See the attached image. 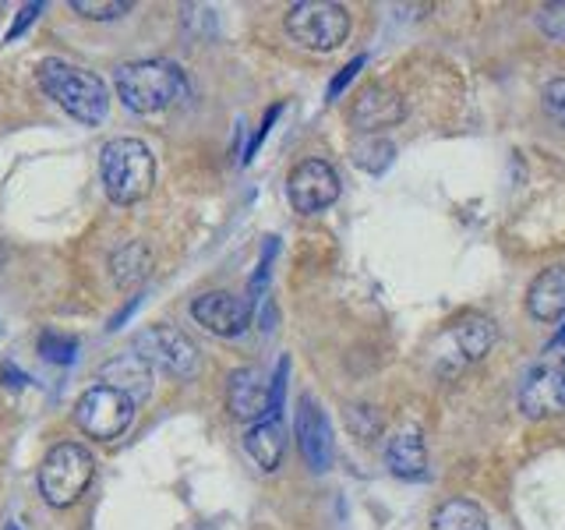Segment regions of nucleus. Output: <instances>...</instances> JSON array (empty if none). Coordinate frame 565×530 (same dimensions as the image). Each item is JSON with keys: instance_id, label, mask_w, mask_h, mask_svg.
I'll use <instances>...</instances> for the list:
<instances>
[{"instance_id": "2", "label": "nucleus", "mask_w": 565, "mask_h": 530, "mask_svg": "<svg viewBox=\"0 0 565 530\" xmlns=\"http://www.w3.org/2000/svg\"><path fill=\"white\" fill-rule=\"evenodd\" d=\"M120 103L135 114H159L188 96V75L173 61H135L114 75Z\"/></svg>"}, {"instance_id": "3", "label": "nucleus", "mask_w": 565, "mask_h": 530, "mask_svg": "<svg viewBox=\"0 0 565 530\" xmlns=\"http://www.w3.org/2000/svg\"><path fill=\"white\" fill-rule=\"evenodd\" d=\"M103 188L117 205L141 202L156 184V159L141 138H114L99 156Z\"/></svg>"}, {"instance_id": "28", "label": "nucleus", "mask_w": 565, "mask_h": 530, "mask_svg": "<svg viewBox=\"0 0 565 530\" xmlns=\"http://www.w3.org/2000/svg\"><path fill=\"white\" fill-rule=\"evenodd\" d=\"M562 343H565V329H562V332L555 336V340H552V343H547V347H562Z\"/></svg>"}, {"instance_id": "13", "label": "nucleus", "mask_w": 565, "mask_h": 530, "mask_svg": "<svg viewBox=\"0 0 565 530\" xmlns=\"http://www.w3.org/2000/svg\"><path fill=\"white\" fill-rule=\"evenodd\" d=\"M297 442H300V453H305L311 470L322 474V470L332 467V428H329V417H326L322 406H318L315 396L300 400V411H297Z\"/></svg>"}, {"instance_id": "1", "label": "nucleus", "mask_w": 565, "mask_h": 530, "mask_svg": "<svg viewBox=\"0 0 565 530\" xmlns=\"http://www.w3.org/2000/svg\"><path fill=\"white\" fill-rule=\"evenodd\" d=\"M35 78H40V88L64 114L82 124H103L106 114H110V93H106L103 78L93 75V71L75 67L61 57H46L40 71H35Z\"/></svg>"}, {"instance_id": "10", "label": "nucleus", "mask_w": 565, "mask_h": 530, "mask_svg": "<svg viewBox=\"0 0 565 530\" xmlns=\"http://www.w3.org/2000/svg\"><path fill=\"white\" fill-rule=\"evenodd\" d=\"M406 117V103L403 96L396 93V88H388V85H367L361 88V96L358 103H353V128H361L364 135H379L385 128H396V124Z\"/></svg>"}, {"instance_id": "30", "label": "nucleus", "mask_w": 565, "mask_h": 530, "mask_svg": "<svg viewBox=\"0 0 565 530\" xmlns=\"http://www.w3.org/2000/svg\"><path fill=\"white\" fill-rule=\"evenodd\" d=\"M558 371H562V379H565V358H562V368Z\"/></svg>"}, {"instance_id": "12", "label": "nucleus", "mask_w": 565, "mask_h": 530, "mask_svg": "<svg viewBox=\"0 0 565 530\" xmlns=\"http://www.w3.org/2000/svg\"><path fill=\"white\" fill-rule=\"evenodd\" d=\"M226 406L237 421L258 424V421L269 417V382H265V375L255 364H244L237 371H230Z\"/></svg>"}, {"instance_id": "27", "label": "nucleus", "mask_w": 565, "mask_h": 530, "mask_svg": "<svg viewBox=\"0 0 565 530\" xmlns=\"http://www.w3.org/2000/svg\"><path fill=\"white\" fill-rule=\"evenodd\" d=\"M40 11H43V4H29V8H22V14H18V18H14V25L8 29V43L14 40V35H18V32H25V25H29V22H32V18H35V14H40Z\"/></svg>"}, {"instance_id": "5", "label": "nucleus", "mask_w": 565, "mask_h": 530, "mask_svg": "<svg viewBox=\"0 0 565 530\" xmlns=\"http://www.w3.org/2000/svg\"><path fill=\"white\" fill-rule=\"evenodd\" d=\"M287 35L305 50L329 53L350 35V11L332 0H300L287 11Z\"/></svg>"}, {"instance_id": "21", "label": "nucleus", "mask_w": 565, "mask_h": 530, "mask_svg": "<svg viewBox=\"0 0 565 530\" xmlns=\"http://www.w3.org/2000/svg\"><path fill=\"white\" fill-rule=\"evenodd\" d=\"M393 156H396V146L382 135H364L358 146H353V163L367 173H382L388 163H393Z\"/></svg>"}, {"instance_id": "24", "label": "nucleus", "mask_w": 565, "mask_h": 530, "mask_svg": "<svg viewBox=\"0 0 565 530\" xmlns=\"http://www.w3.org/2000/svg\"><path fill=\"white\" fill-rule=\"evenodd\" d=\"M40 350H43V358L53 364H71L78 358V343L67 340V336H57V332H46L40 340Z\"/></svg>"}, {"instance_id": "17", "label": "nucleus", "mask_w": 565, "mask_h": 530, "mask_svg": "<svg viewBox=\"0 0 565 530\" xmlns=\"http://www.w3.org/2000/svg\"><path fill=\"white\" fill-rule=\"evenodd\" d=\"M385 464L403 481H417L428 470V446H424V435L417 428H403L388 438L385 446Z\"/></svg>"}, {"instance_id": "29", "label": "nucleus", "mask_w": 565, "mask_h": 530, "mask_svg": "<svg viewBox=\"0 0 565 530\" xmlns=\"http://www.w3.org/2000/svg\"><path fill=\"white\" fill-rule=\"evenodd\" d=\"M8 530H22V527H18V523H8Z\"/></svg>"}, {"instance_id": "11", "label": "nucleus", "mask_w": 565, "mask_h": 530, "mask_svg": "<svg viewBox=\"0 0 565 530\" xmlns=\"http://www.w3.org/2000/svg\"><path fill=\"white\" fill-rule=\"evenodd\" d=\"M520 411L526 417H555L565 414V379L552 364L530 368L520 385Z\"/></svg>"}, {"instance_id": "25", "label": "nucleus", "mask_w": 565, "mask_h": 530, "mask_svg": "<svg viewBox=\"0 0 565 530\" xmlns=\"http://www.w3.org/2000/svg\"><path fill=\"white\" fill-rule=\"evenodd\" d=\"M541 103H544V114L552 117L558 128H565V75L562 78H552V82L544 85Z\"/></svg>"}, {"instance_id": "4", "label": "nucleus", "mask_w": 565, "mask_h": 530, "mask_svg": "<svg viewBox=\"0 0 565 530\" xmlns=\"http://www.w3.org/2000/svg\"><path fill=\"white\" fill-rule=\"evenodd\" d=\"M93 474H96L93 453L78 446V442H61V446H53L40 464V491L50 506L67 509L82 499L88 485H93Z\"/></svg>"}, {"instance_id": "19", "label": "nucleus", "mask_w": 565, "mask_h": 530, "mask_svg": "<svg viewBox=\"0 0 565 530\" xmlns=\"http://www.w3.org/2000/svg\"><path fill=\"white\" fill-rule=\"evenodd\" d=\"M431 527L435 530H488V517H484V509L470 499H449L435 509Z\"/></svg>"}, {"instance_id": "18", "label": "nucleus", "mask_w": 565, "mask_h": 530, "mask_svg": "<svg viewBox=\"0 0 565 530\" xmlns=\"http://www.w3.org/2000/svg\"><path fill=\"white\" fill-rule=\"evenodd\" d=\"M244 449L262 470H276L282 464V453H287V428H282V421L265 417L252 424V432L244 435Z\"/></svg>"}, {"instance_id": "23", "label": "nucleus", "mask_w": 565, "mask_h": 530, "mask_svg": "<svg viewBox=\"0 0 565 530\" xmlns=\"http://www.w3.org/2000/svg\"><path fill=\"white\" fill-rule=\"evenodd\" d=\"M537 18V29L547 35V40L565 43V0H555V4H541L534 11Z\"/></svg>"}, {"instance_id": "15", "label": "nucleus", "mask_w": 565, "mask_h": 530, "mask_svg": "<svg viewBox=\"0 0 565 530\" xmlns=\"http://www.w3.org/2000/svg\"><path fill=\"white\" fill-rule=\"evenodd\" d=\"M99 379H103V385H110V389H117V393L128 396L135 406L152 393V368L141 358H135L131 350L120 353V358H114V361H106Z\"/></svg>"}, {"instance_id": "8", "label": "nucleus", "mask_w": 565, "mask_h": 530, "mask_svg": "<svg viewBox=\"0 0 565 530\" xmlns=\"http://www.w3.org/2000/svg\"><path fill=\"white\" fill-rule=\"evenodd\" d=\"M287 199L297 212H322L340 199V173H335L326 159H305L287 177Z\"/></svg>"}, {"instance_id": "22", "label": "nucleus", "mask_w": 565, "mask_h": 530, "mask_svg": "<svg viewBox=\"0 0 565 530\" xmlns=\"http://www.w3.org/2000/svg\"><path fill=\"white\" fill-rule=\"evenodd\" d=\"M71 8L85 18H96V22H110V18H120L131 11L128 0H71Z\"/></svg>"}, {"instance_id": "16", "label": "nucleus", "mask_w": 565, "mask_h": 530, "mask_svg": "<svg viewBox=\"0 0 565 530\" xmlns=\"http://www.w3.org/2000/svg\"><path fill=\"white\" fill-rule=\"evenodd\" d=\"M494 322L488 315H477V311H470V315H459L456 322L449 326V332H446V340L456 347V353H459V364H467V361H481L484 353L494 347Z\"/></svg>"}, {"instance_id": "7", "label": "nucleus", "mask_w": 565, "mask_h": 530, "mask_svg": "<svg viewBox=\"0 0 565 530\" xmlns=\"http://www.w3.org/2000/svg\"><path fill=\"white\" fill-rule=\"evenodd\" d=\"M75 421L85 435L110 442L131 428L135 403L110 385H93V389H85L82 400L75 403Z\"/></svg>"}, {"instance_id": "14", "label": "nucleus", "mask_w": 565, "mask_h": 530, "mask_svg": "<svg viewBox=\"0 0 565 530\" xmlns=\"http://www.w3.org/2000/svg\"><path fill=\"white\" fill-rule=\"evenodd\" d=\"M526 311L537 322H558L565 315V265H547L526 287Z\"/></svg>"}, {"instance_id": "31", "label": "nucleus", "mask_w": 565, "mask_h": 530, "mask_svg": "<svg viewBox=\"0 0 565 530\" xmlns=\"http://www.w3.org/2000/svg\"><path fill=\"white\" fill-rule=\"evenodd\" d=\"M0 262H4V244H0Z\"/></svg>"}, {"instance_id": "9", "label": "nucleus", "mask_w": 565, "mask_h": 530, "mask_svg": "<svg viewBox=\"0 0 565 530\" xmlns=\"http://www.w3.org/2000/svg\"><path fill=\"white\" fill-rule=\"evenodd\" d=\"M191 315L202 329L216 336H241L247 322H252V300H241L237 294H226V290L202 294V297H194Z\"/></svg>"}, {"instance_id": "20", "label": "nucleus", "mask_w": 565, "mask_h": 530, "mask_svg": "<svg viewBox=\"0 0 565 530\" xmlns=\"http://www.w3.org/2000/svg\"><path fill=\"white\" fill-rule=\"evenodd\" d=\"M149 269H152V255H149L146 244H128V247H120V252L114 255V279H117V287H124V290L146 279Z\"/></svg>"}, {"instance_id": "6", "label": "nucleus", "mask_w": 565, "mask_h": 530, "mask_svg": "<svg viewBox=\"0 0 565 530\" xmlns=\"http://www.w3.org/2000/svg\"><path fill=\"white\" fill-rule=\"evenodd\" d=\"M131 353L152 371H167L173 379H188L199 371V347L188 332L173 326H149L131 340Z\"/></svg>"}, {"instance_id": "26", "label": "nucleus", "mask_w": 565, "mask_h": 530, "mask_svg": "<svg viewBox=\"0 0 565 530\" xmlns=\"http://www.w3.org/2000/svg\"><path fill=\"white\" fill-rule=\"evenodd\" d=\"M361 67H364V57H353L350 64H343V67H340V75H335V78L329 82V99L340 96L343 88H347L353 78H358V71H361Z\"/></svg>"}]
</instances>
